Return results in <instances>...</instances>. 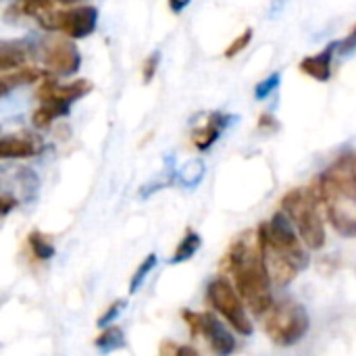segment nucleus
<instances>
[{"label":"nucleus","mask_w":356,"mask_h":356,"mask_svg":"<svg viewBox=\"0 0 356 356\" xmlns=\"http://www.w3.org/2000/svg\"><path fill=\"white\" fill-rule=\"evenodd\" d=\"M225 267H227V273L232 275L234 288L238 290L246 307L254 315L263 317L273 305V298H271L273 282L269 277V271L263 259L259 234H252V232L240 234L229 246V252L225 257Z\"/></svg>","instance_id":"nucleus-1"},{"label":"nucleus","mask_w":356,"mask_h":356,"mask_svg":"<svg viewBox=\"0 0 356 356\" xmlns=\"http://www.w3.org/2000/svg\"><path fill=\"white\" fill-rule=\"evenodd\" d=\"M259 242L269 277L277 286H288L296 275L309 265L307 244L300 234L286 217V213H275L269 221L259 225Z\"/></svg>","instance_id":"nucleus-2"},{"label":"nucleus","mask_w":356,"mask_h":356,"mask_svg":"<svg viewBox=\"0 0 356 356\" xmlns=\"http://www.w3.org/2000/svg\"><path fill=\"white\" fill-rule=\"evenodd\" d=\"M321 202L311 188L290 190L282 198V211L292 221L302 242L311 250H319L325 246V225L321 217Z\"/></svg>","instance_id":"nucleus-3"},{"label":"nucleus","mask_w":356,"mask_h":356,"mask_svg":"<svg viewBox=\"0 0 356 356\" xmlns=\"http://www.w3.org/2000/svg\"><path fill=\"white\" fill-rule=\"evenodd\" d=\"M309 325L311 319L307 309L292 298L273 302L269 311L263 315V330L267 338L277 346L298 344L307 336Z\"/></svg>","instance_id":"nucleus-4"},{"label":"nucleus","mask_w":356,"mask_h":356,"mask_svg":"<svg viewBox=\"0 0 356 356\" xmlns=\"http://www.w3.org/2000/svg\"><path fill=\"white\" fill-rule=\"evenodd\" d=\"M311 190L319 198L330 223L346 238H356V196L332 184L325 175H319Z\"/></svg>","instance_id":"nucleus-5"},{"label":"nucleus","mask_w":356,"mask_h":356,"mask_svg":"<svg viewBox=\"0 0 356 356\" xmlns=\"http://www.w3.org/2000/svg\"><path fill=\"white\" fill-rule=\"evenodd\" d=\"M207 298H209V305L229 323V327L234 332H238L240 336H252L254 327L246 313L248 307L229 282H225L221 277L213 280L207 290Z\"/></svg>","instance_id":"nucleus-6"},{"label":"nucleus","mask_w":356,"mask_h":356,"mask_svg":"<svg viewBox=\"0 0 356 356\" xmlns=\"http://www.w3.org/2000/svg\"><path fill=\"white\" fill-rule=\"evenodd\" d=\"M40 25L48 31H60L65 38L81 40L88 38L98 23V10L94 6H75L69 10H50L42 15Z\"/></svg>","instance_id":"nucleus-7"},{"label":"nucleus","mask_w":356,"mask_h":356,"mask_svg":"<svg viewBox=\"0 0 356 356\" xmlns=\"http://www.w3.org/2000/svg\"><path fill=\"white\" fill-rule=\"evenodd\" d=\"M181 317L190 325V332L194 336L204 338L207 344L211 346V350L217 356H229L236 350V338H234V334L213 313L184 311Z\"/></svg>","instance_id":"nucleus-8"},{"label":"nucleus","mask_w":356,"mask_h":356,"mask_svg":"<svg viewBox=\"0 0 356 356\" xmlns=\"http://www.w3.org/2000/svg\"><path fill=\"white\" fill-rule=\"evenodd\" d=\"M71 38H46L40 44V58L46 71L56 75H73L81 65V54Z\"/></svg>","instance_id":"nucleus-9"},{"label":"nucleus","mask_w":356,"mask_h":356,"mask_svg":"<svg viewBox=\"0 0 356 356\" xmlns=\"http://www.w3.org/2000/svg\"><path fill=\"white\" fill-rule=\"evenodd\" d=\"M90 90H92V83L86 79H77L71 83H58L54 79H44L42 86L38 88V98L42 102H54V104L69 106L77 98L86 96Z\"/></svg>","instance_id":"nucleus-10"},{"label":"nucleus","mask_w":356,"mask_h":356,"mask_svg":"<svg viewBox=\"0 0 356 356\" xmlns=\"http://www.w3.org/2000/svg\"><path fill=\"white\" fill-rule=\"evenodd\" d=\"M44 150L40 138L33 136H4L0 142V156L2 159H31Z\"/></svg>","instance_id":"nucleus-11"},{"label":"nucleus","mask_w":356,"mask_h":356,"mask_svg":"<svg viewBox=\"0 0 356 356\" xmlns=\"http://www.w3.org/2000/svg\"><path fill=\"white\" fill-rule=\"evenodd\" d=\"M227 123H229V117H227V115H211V119H209L202 127L194 129V134H192V144H194L200 152L209 150V148L221 138V131L227 127Z\"/></svg>","instance_id":"nucleus-12"},{"label":"nucleus","mask_w":356,"mask_h":356,"mask_svg":"<svg viewBox=\"0 0 356 356\" xmlns=\"http://www.w3.org/2000/svg\"><path fill=\"white\" fill-rule=\"evenodd\" d=\"M336 48H338V44H330L323 52L307 56L300 63V71L307 73L309 77L317 79V81H330V77H332V58H334Z\"/></svg>","instance_id":"nucleus-13"},{"label":"nucleus","mask_w":356,"mask_h":356,"mask_svg":"<svg viewBox=\"0 0 356 356\" xmlns=\"http://www.w3.org/2000/svg\"><path fill=\"white\" fill-rule=\"evenodd\" d=\"M50 71H44V69H38V67H21V69H15V71H6L0 75V92L2 96H6L13 88L17 86H25V83H35L38 79H46Z\"/></svg>","instance_id":"nucleus-14"},{"label":"nucleus","mask_w":356,"mask_h":356,"mask_svg":"<svg viewBox=\"0 0 356 356\" xmlns=\"http://www.w3.org/2000/svg\"><path fill=\"white\" fill-rule=\"evenodd\" d=\"M25 63H27V46L15 44V42L2 44V48H0V69H2V73L21 69V67H25Z\"/></svg>","instance_id":"nucleus-15"},{"label":"nucleus","mask_w":356,"mask_h":356,"mask_svg":"<svg viewBox=\"0 0 356 356\" xmlns=\"http://www.w3.org/2000/svg\"><path fill=\"white\" fill-rule=\"evenodd\" d=\"M67 113H69V106H65V104L42 102V104L33 111V115H31V123H33L38 129H46V127H50V125H52V121H54V119H58V117H63V115H67Z\"/></svg>","instance_id":"nucleus-16"},{"label":"nucleus","mask_w":356,"mask_h":356,"mask_svg":"<svg viewBox=\"0 0 356 356\" xmlns=\"http://www.w3.org/2000/svg\"><path fill=\"white\" fill-rule=\"evenodd\" d=\"M125 346V336H123V332H121V327H117V325H111V327H106L100 336H98V340H96V348L100 350V353H113V350H119V348H123Z\"/></svg>","instance_id":"nucleus-17"},{"label":"nucleus","mask_w":356,"mask_h":356,"mask_svg":"<svg viewBox=\"0 0 356 356\" xmlns=\"http://www.w3.org/2000/svg\"><path fill=\"white\" fill-rule=\"evenodd\" d=\"M200 244H202L200 236H198V234H194V232H188V234L184 236V240L179 242V246H177V250H175V254H173V263L190 261V259L196 254V250L200 248Z\"/></svg>","instance_id":"nucleus-18"},{"label":"nucleus","mask_w":356,"mask_h":356,"mask_svg":"<svg viewBox=\"0 0 356 356\" xmlns=\"http://www.w3.org/2000/svg\"><path fill=\"white\" fill-rule=\"evenodd\" d=\"M29 248H31V252H33V257H35L38 261H48V259L54 257V246H52V242H50L44 234H40V232H33V234L29 236Z\"/></svg>","instance_id":"nucleus-19"},{"label":"nucleus","mask_w":356,"mask_h":356,"mask_svg":"<svg viewBox=\"0 0 356 356\" xmlns=\"http://www.w3.org/2000/svg\"><path fill=\"white\" fill-rule=\"evenodd\" d=\"M154 267H156V254L146 257L144 263H142V265L138 267V271L134 273V280H131V284H129V294H136V292H138V288L144 284L146 275H148Z\"/></svg>","instance_id":"nucleus-20"},{"label":"nucleus","mask_w":356,"mask_h":356,"mask_svg":"<svg viewBox=\"0 0 356 356\" xmlns=\"http://www.w3.org/2000/svg\"><path fill=\"white\" fill-rule=\"evenodd\" d=\"M250 40H252V29H246V31H242L229 46H227V50H225V56L227 58H232V56H236V54H240L242 50H246V46L250 44Z\"/></svg>","instance_id":"nucleus-21"},{"label":"nucleus","mask_w":356,"mask_h":356,"mask_svg":"<svg viewBox=\"0 0 356 356\" xmlns=\"http://www.w3.org/2000/svg\"><path fill=\"white\" fill-rule=\"evenodd\" d=\"M159 60H161V52H152L146 60H144V67H142V79L144 83H150L154 73H156V67H159Z\"/></svg>","instance_id":"nucleus-22"},{"label":"nucleus","mask_w":356,"mask_h":356,"mask_svg":"<svg viewBox=\"0 0 356 356\" xmlns=\"http://www.w3.org/2000/svg\"><path fill=\"white\" fill-rule=\"evenodd\" d=\"M277 81H280V75L277 73H273L269 79H265V81H261L259 86H257V90H254V96L259 98V100H263V98H267L275 88H277Z\"/></svg>","instance_id":"nucleus-23"},{"label":"nucleus","mask_w":356,"mask_h":356,"mask_svg":"<svg viewBox=\"0 0 356 356\" xmlns=\"http://www.w3.org/2000/svg\"><path fill=\"white\" fill-rule=\"evenodd\" d=\"M123 307H125V302H123V300H117V302H113V305L108 307V311H106V313H104V315L98 319V325H102V327H104V325H108V323H111V321H113V319H115L119 313H121V309H123Z\"/></svg>","instance_id":"nucleus-24"},{"label":"nucleus","mask_w":356,"mask_h":356,"mask_svg":"<svg viewBox=\"0 0 356 356\" xmlns=\"http://www.w3.org/2000/svg\"><path fill=\"white\" fill-rule=\"evenodd\" d=\"M338 48H340V52L342 54H348V52H353V50H356V25L353 27V31L338 44Z\"/></svg>","instance_id":"nucleus-25"},{"label":"nucleus","mask_w":356,"mask_h":356,"mask_svg":"<svg viewBox=\"0 0 356 356\" xmlns=\"http://www.w3.org/2000/svg\"><path fill=\"white\" fill-rule=\"evenodd\" d=\"M2 215H8L10 213V209L13 207H17V198H13V196H8V194H2Z\"/></svg>","instance_id":"nucleus-26"},{"label":"nucleus","mask_w":356,"mask_h":356,"mask_svg":"<svg viewBox=\"0 0 356 356\" xmlns=\"http://www.w3.org/2000/svg\"><path fill=\"white\" fill-rule=\"evenodd\" d=\"M190 2H192V0H169V6H171L173 13H181Z\"/></svg>","instance_id":"nucleus-27"},{"label":"nucleus","mask_w":356,"mask_h":356,"mask_svg":"<svg viewBox=\"0 0 356 356\" xmlns=\"http://www.w3.org/2000/svg\"><path fill=\"white\" fill-rule=\"evenodd\" d=\"M177 356H198V353L192 346H179L177 348Z\"/></svg>","instance_id":"nucleus-28"},{"label":"nucleus","mask_w":356,"mask_h":356,"mask_svg":"<svg viewBox=\"0 0 356 356\" xmlns=\"http://www.w3.org/2000/svg\"><path fill=\"white\" fill-rule=\"evenodd\" d=\"M46 2H50V4H75L79 0H46Z\"/></svg>","instance_id":"nucleus-29"}]
</instances>
